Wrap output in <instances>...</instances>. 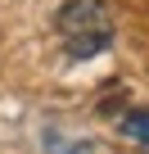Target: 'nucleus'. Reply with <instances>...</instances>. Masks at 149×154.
Listing matches in <instances>:
<instances>
[{"label":"nucleus","instance_id":"1","mask_svg":"<svg viewBox=\"0 0 149 154\" xmlns=\"http://www.w3.org/2000/svg\"><path fill=\"white\" fill-rule=\"evenodd\" d=\"M59 41L68 50V59H95L113 45V14L109 0H68L54 18Z\"/></svg>","mask_w":149,"mask_h":154},{"label":"nucleus","instance_id":"2","mask_svg":"<svg viewBox=\"0 0 149 154\" xmlns=\"http://www.w3.org/2000/svg\"><path fill=\"white\" fill-rule=\"evenodd\" d=\"M122 136H127L131 145L149 149V109H131V113L122 118Z\"/></svg>","mask_w":149,"mask_h":154}]
</instances>
